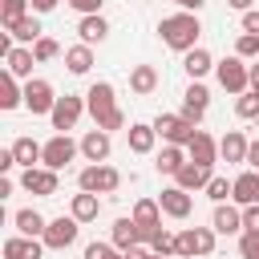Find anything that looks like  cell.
Wrapping results in <instances>:
<instances>
[{
	"label": "cell",
	"instance_id": "1",
	"mask_svg": "<svg viewBox=\"0 0 259 259\" xmlns=\"http://www.w3.org/2000/svg\"><path fill=\"white\" fill-rule=\"evenodd\" d=\"M158 36H162V45H166V49H174V53H190V49H198L202 24H198V16H194V12H174V16H162Z\"/></svg>",
	"mask_w": 259,
	"mask_h": 259
},
{
	"label": "cell",
	"instance_id": "2",
	"mask_svg": "<svg viewBox=\"0 0 259 259\" xmlns=\"http://www.w3.org/2000/svg\"><path fill=\"white\" fill-rule=\"evenodd\" d=\"M85 105H89L97 130H109V134L113 130H125V113L117 109V97H113V85L109 81H93L89 93H85Z\"/></svg>",
	"mask_w": 259,
	"mask_h": 259
},
{
	"label": "cell",
	"instance_id": "3",
	"mask_svg": "<svg viewBox=\"0 0 259 259\" xmlns=\"http://www.w3.org/2000/svg\"><path fill=\"white\" fill-rule=\"evenodd\" d=\"M214 227H186V231H178L174 235V255H182V259H206V255H214Z\"/></svg>",
	"mask_w": 259,
	"mask_h": 259
},
{
	"label": "cell",
	"instance_id": "4",
	"mask_svg": "<svg viewBox=\"0 0 259 259\" xmlns=\"http://www.w3.org/2000/svg\"><path fill=\"white\" fill-rule=\"evenodd\" d=\"M77 186L89 190V194H113L121 186V170L109 166V162H89L81 174H77Z\"/></svg>",
	"mask_w": 259,
	"mask_h": 259
},
{
	"label": "cell",
	"instance_id": "5",
	"mask_svg": "<svg viewBox=\"0 0 259 259\" xmlns=\"http://www.w3.org/2000/svg\"><path fill=\"white\" fill-rule=\"evenodd\" d=\"M154 130H158L162 142H174V146H190V138L198 134V125L190 117H182V113H158L154 117Z\"/></svg>",
	"mask_w": 259,
	"mask_h": 259
},
{
	"label": "cell",
	"instance_id": "6",
	"mask_svg": "<svg viewBox=\"0 0 259 259\" xmlns=\"http://www.w3.org/2000/svg\"><path fill=\"white\" fill-rule=\"evenodd\" d=\"M214 73H219V85H223L227 93H235V97L251 89V65H243V57H227V61H219Z\"/></svg>",
	"mask_w": 259,
	"mask_h": 259
},
{
	"label": "cell",
	"instance_id": "7",
	"mask_svg": "<svg viewBox=\"0 0 259 259\" xmlns=\"http://www.w3.org/2000/svg\"><path fill=\"white\" fill-rule=\"evenodd\" d=\"M77 150H81V142H73L69 134H53V138L45 142V158H40V166H49V170H65V166L77 158Z\"/></svg>",
	"mask_w": 259,
	"mask_h": 259
},
{
	"label": "cell",
	"instance_id": "8",
	"mask_svg": "<svg viewBox=\"0 0 259 259\" xmlns=\"http://www.w3.org/2000/svg\"><path fill=\"white\" fill-rule=\"evenodd\" d=\"M77 231H81V223L73 219V214H61V219H49V227H45V247L49 251H65V247H73L77 243Z\"/></svg>",
	"mask_w": 259,
	"mask_h": 259
},
{
	"label": "cell",
	"instance_id": "9",
	"mask_svg": "<svg viewBox=\"0 0 259 259\" xmlns=\"http://www.w3.org/2000/svg\"><path fill=\"white\" fill-rule=\"evenodd\" d=\"M53 105H57L53 85H49L45 77H28V81H24V109H28V113H53Z\"/></svg>",
	"mask_w": 259,
	"mask_h": 259
},
{
	"label": "cell",
	"instance_id": "10",
	"mask_svg": "<svg viewBox=\"0 0 259 259\" xmlns=\"http://www.w3.org/2000/svg\"><path fill=\"white\" fill-rule=\"evenodd\" d=\"M89 105L81 101V97H73V93H65V97H57V105H53V130L57 134H65V130H73L77 121H81V113H85Z\"/></svg>",
	"mask_w": 259,
	"mask_h": 259
},
{
	"label": "cell",
	"instance_id": "11",
	"mask_svg": "<svg viewBox=\"0 0 259 259\" xmlns=\"http://www.w3.org/2000/svg\"><path fill=\"white\" fill-rule=\"evenodd\" d=\"M20 186H24L28 194L49 198V194H57V170H49V166H28V170L20 174Z\"/></svg>",
	"mask_w": 259,
	"mask_h": 259
},
{
	"label": "cell",
	"instance_id": "12",
	"mask_svg": "<svg viewBox=\"0 0 259 259\" xmlns=\"http://www.w3.org/2000/svg\"><path fill=\"white\" fill-rule=\"evenodd\" d=\"M158 202H162V214H170V219H190V210H194L190 190H182L178 182H174V186H166V190L158 194Z\"/></svg>",
	"mask_w": 259,
	"mask_h": 259
},
{
	"label": "cell",
	"instance_id": "13",
	"mask_svg": "<svg viewBox=\"0 0 259 259\" xmlns=\"http://www.w3.org/2000/svg\"><path fill=\"white\" fill-rule=\"evenodd\" d=\"M134 223L142 227V243H150V235L162 227V202L158 198H138L134 202Z\"/></svg>",
	"mask_w": 259,
	"mask_h": 259
},
{
	"label": "cell",
	"instance_id": "14",
	"mask_svg": "<svg viewBox=\"0 0 259 259\" xmlns=\"http://www.w3.org/2000/svg\"><path fill=\"white\" fill-rule=\"evenodd\" d=\"M206 105H210V93H206V85L202 81H190L186 85V93H182V117H190L194 125L206 117Z\"/></svg>",
	"mask_w": 259,
	"mask_h": 259
},
{
	"label": "cell",
	"instance_id": "15",
	"mask_svg": "<svg viewBox=\"0 0 259 259\" xmlns=\"http://www.w3.org/2000/svg\"><path fill=\"white\" fill-rule=\"evenodd\" d=\"M210 227L219 235H239L243 231V206H231V202H214V219Z\"/></svg>",
	"mask_w": 259,
	"mask_h": 259
},
{
	"label": "cell",
	"instance_id": "16",
	"mask_svg": "<svg viewBox=\"0 0 259 259\" xmlns=\"http://www.w3.org/2000/svg\"><path fill=\"white\" fill-rule=\"evenodd\" d=\"M109 150H113L109 130H89V134L81 138V154H85V162H105Z\"/></svg>",
	"mask_w": 259,
	"mask_h": 259
},
{
	"label": "cell",
	"instance_id": "17",
	"mask_svg": "<svg viewBox=\"0 0 259 259\" xmlns=\"http://www.w3.org/2000/svg\"><path fill=\"white\" fill-rule=\"evenodd\" d=\"M247 150H251V142L243 138V130H227L219 138V158L223 162H247Z\"/></svg>",
	"mask_w": 259,
	"mask_h": 259
},
{
	"label": "cell",
	"instance_id": "18",
	"mask_svg": "<svg viewBox=\"0 0 259 259\" xmlns=\"http://www.w3.org/2000/svg\"><path fill=\"white\" fill-rule=\"evenodd\" d=\"M186 154H190V162H202V166H214L219 162V142L206 134V130H198L194 138H190V146H186Z\"/></svg>",
	"mask_w": 259,
	"mask_h": 259
},
{
	"label": "cell",
	"instance_id": "19",
	"mask_svg": "<svg viewBox=\"0 0 259 259\" xmlns=\"http://www.w3.org/2000/svg\"><path fill=\"white\" fill-rule=\"evenodd\" d=\"M45 239H28V235H12L4 239V259H40Z\"/></svg>",
	"mask_w": 259,
	"mask_h": 259
},
{
	"label": "cell",
	"instance_id": "20",
	"mask_svg": "<svg viewBox=\"0 0 259 259\" xmlns=\"http://www.w3.org/2000/svg\"><path fill=\"white\" fill-rule=\"evenodd\" d=\"M125 142H130V150H134V154H150V150H154V142H158L154 121H134V125L125 130Z\"/></svg>",
	"mask_w": 259,
	"mask_h": 259
},
{
	"label": "cell",
	"instance_id": "21",
	"mask_svg": "<svg viewBox=\"0 0 259 259\" xmlns=\"http://www.w3.org/2000/svg\"><path fill=\"white\" fill-rule=\"evenodd\" d=\"M210 178H214V174H210V166H202V162H186V166L174 174V182H178L182 190H206Z\"/></svg>",
	"mask_w": 259,
	"mask_h": 259
},
{
	"label": "cell",
	"instance_id": "22",
	"mask_svg": "<svg viewBox=\"0 0 259 259\" xmlns=\"http://www.w3.org/2000/svg\"><path fill=\"white\" fill-rule=\"evenodd\" d=\"M77 36H81V45H101V40L109 36V24H105V16H101V12H93V16H81V20H77Z\"/></svg>",
	"mask_w": 259,
	"mask_h": 259
},
{
	"label": "cell",
	"instance_id": "23",
	"mask_svg": "<svg viewBox=\"0 0 259 259\" xmlns=\"http://www.w3.org/2000/svg\"><path fill=\"white\" fill-rule=\"evenodd\" d=\"M231 202H235V206H251V202H259V170H247V174L235 178V194H231Z\"/></svg>",
	"mask_w": 259,
	"mask_h": 259
},
{
	"label": "cell",
	"instance_id": "24",
	"mask_svg": "<svg viewBox=\"0 0 259 259\" xmlns=\"http://www.w3.org/2000/svg\"><path fill=\"white\" fill-rule=\"evenodd\" d=\"M214 65H219V61H214L202 45H198V49H190V53H186V61H182V69H186V77H190V81H202Z\"/></svg>",
	"mask_w": 259,
	"mask_h": 259
},
{
	"label": "cell",
	"instance_id": "25",
	"mask_svg": "<svg viewBox=\"0 0 259 259\" xmlns=\"http://www.w3.org/2000/svg\"><path fill=\"white\" fill-rule=\"evenodd\" d=\"M186 162H190V154H186V146H174V142H166L154 166H158V174H178V170H182Z\"/></svg>",
	"mask_w": 259,
	"mask_h": 259
},
{
	"label": "cell",
	"instance_id": "26",
	"mask_svg": "<svg viewBox=\"0 0 259 259\" xmlns=\"http://www.w3.org/2000/svg\"><path fill=\"white\" fill-rule=\"evenodd\" d=\"M69 214H73L77 223H93V219L101 214V198H97V194H89V190H81V194H73Z\"/></svg>",
	"mask_w": 259,
	"mask_h": 259
},
{
	"label": "cell",
	"instance_id": "27",
	"mask_svg": "<svg viewBox=\"0 0 259 259\" xmlns=\"http://www.w3.org/2000/svg\"><path fill=\"white\" fill-rule=\"evenodd\" d=\"M142 243V227L134 223V214H125V219H117L113 223V247H121V251H130V247H138Z\"/></svg>",
	"mask_w": 259,
	"mask_h": 259
},
{
	"label": "cell",
	"instance_id": "28",
	"mask_svg": "<svg viewBox=\"0 0 259 259\" xmlns=\"http://www.w3.org/2000/svg\"><path fill=\"white\" fill-rule=\"evenodd\" d=\"M4 61H8V73H12V77H24V81H28V77H32V65H36V53L24 49V45H16Z\"/></svg>",
	"mask_w": 259,
	"mask_h": 259
},
{
	"label": "cell",
	"instance_id": "29",
	"mask_svg": "<svg viewBox=\"0 0 259 259\" xmlns=\"http://www.w3.org/2000/svg\"><path fill=\"white\" fill-rule=\"evenodd\" d=\"M65 69H69L73 77H85V73L93 69V49H89V45H73V49H65Z\"/></svg>",
	"mask_w": 259,
	"mask_h": 259
},
{
	"label": "cell",
	"instance_id": "30",
	"mask_svg": "<svg viewBox=\"0 0 259 259\" xmlns=\"http://www.w3.org/2000/svg\"><path fill=\"white\" fill-rule=\"evenodd\" d=\"M12 223H16V231H20V235H28V239H40V235H45V227H49V223H45V214H40V210H32V206L16 210V219H12Z\"/></svg>",
	"mask_w": 259,
	"mask_h": 259
},
{
	"label": "cell",
	"instance_id": "31",
	"mask_svg": "<svg viewBox=\"0 0 259 259\" xmlns=\"http://www.w3.org/2000/svg\"><path fill=\"white\" fill-rule=\"evenodd\" d=\"M130 89L142 93V97L154 93V89H158V69H154V65H134V69H130Z\"/></svg>",
	"mask_w": 259,
	"mask_h": 259
},
{
	"label": "cell",
	"instance_id": "32",
	"mask_svg": "<svg viewBox=\"0 0 259 259\" xmlns=\"http://www.w3.org/2000/svg\"><path fill=\"white\" fill-rule=\"evenodd\" d=\"M8 32H12V40H20V45H36V40L45 36V28H40V20H36L32 12H28L24 20H16V24L8 28Z\"/></svg>",
	"mask_w": 259,
	"mask_h": 259
},
{
	"label": "cell",
	"instance_id": "33",
	"mask_svg": "<svg viewBox=\"0 0 259 259\" xmlns=\"http://www.w3.org/2000/svg\"><path fill=\"white\" fill-rule=\"evenodd\" d=\"M16 105H24V85H16V77L4 69V77H0V109H16Z\"/></svg>",
	"mask_w": 259,
	"mask_h": 259
},
{
	"label": "cell",
	"instance_id": "34",
	"mask_svg": "<svg viewBox=\"0 0 259 259\" xmlns=\"http://www.w3.org/2000/svg\"><path fill=\"white\" fill-rule=\"evenodd\" d=\"M12 154H16V162L28 170V166H36V162L45 158V146L32 142V138H16V142H12Z\"/></svg>",
	"mask_w": 259,
	"mask_h": 259
},
{
	"label": "cell",
	"instance_id": "35",
	"mask_svg": "<svg viewBox=\"0 0 259 259\" xmlns=\"http://www.w3.org/2000/svg\"><path fill=\"white\" fill-rule=\"evenodd\" d=\"M28 8H32V0H0V24H4V28H12L16 20H24V16H28Z\"/></svg>",
	"mask_w": 259,
	"mask_h": 259
},
{
	"label": "cell",
	"instance_id": "36",
	"mask_svg": "<svg viewBox=\"0 0 259 259\" xmlns=\"http://www.w3.org/2000/svg\"><path fill=\"white\" fill-rule=\"evenodd\" d=\"M231 194H235V182H227L223 174H214V178L206 182V198H210V202H227Z\"/></svg>",
	"mask_w": 259,
	"mask_h": 259
},
{
	"label": "cell",
	"instance_id": "37",
	"mask_svg": "<svg viewBox=\"0 0 259 259\" xmlns=\"http://www.w3.org/2000/svg\"><path fill=\"white\" fill-rule=\"evenodd\" d=\"M150 251H158V255H174V235L166 231V227H158L154 235H150V243H146Z\"/></svg>",
	"mask_w": 259,
	"mask_h": 259
},
{
	"label": "cell",
	"instance_id": "38",
	"mask_svg": "<svg viewBox=\"0 0 259 259\" xmlns=\"http://www.w3.org/2000/svg\"><path fill=\"white\" fill-rule=\"evenodd\" d=\"M235 113H239V117H259V93H255V89L239 93V101H235Z\"/></svg>",
	"mask_w": 259,
	"mask_h": 259
},
{
	"label": "cell",
	"instance_id": "39",
	"mask_svg": "<svg viewBox=\"0 0 259 259\" xmlns=\"http://www.w3.org/2000/svg\"><path fill=\"white\" fill-rule=\"evenodd\" d=\"M235 57H259V32H239V40H235Z\"/></svg>",
	"mask_w": 259,
	"mask_h": 259
},
{
	"label": "cell",
	"instance_id": "40",
	"mask_svg": "<svg viewBox=\"0 0 259 259\" xmlns=\"http://www.w3.org/2000/svg\"><path fill=\"white\" fill-rule=\"evenodd\" d=\"M85 259H125V251L113 247V243H89L85 247Z\"/></svg>",
	"mask_w": 259,
	"mask_h": 259
},
{
	"label": "cell",
	"instance_id": "41",
	"mask_svg": "<svg viewBox=\"0 0 259 259\" xmlns=\"http://www.w3.org/2000/svg\"><path fill=\"white\" fill-rule=\"evenodd\" d=\"M239 255L243 259H259V235L255 231H243L239 235Z\"/></svg>",
	"mask_w": 259,
	"mask_h": 259
},
{
	"label": "cell",
	"instance_id": "42",
	"mask_svg": "<svg viewBox=\"0 0 259 259\" xmlns=\"http://www.w3.org/2000/svg\"><path fill=\"white\" fill-rule=\"evenodd\" d=\"M32 53H36V61H53V57L61 53V45H57L53 36H40V40L32 45Z\"/></svg>",
	"mask_w": 259,
	"mask_h": 259
},
{
	"label": "cell",
	"instance_id": "43",
	"mask_svg": "<svg viewBox=\"0 0 259 259\" xmlns=\"http://www.w3.org/2000/svg\"><path fill=\"white\" fill-rule=\"evenodd\" d=\"M73 12H81V16H93V12H101V4L105 0H65Z\"/></svg>",
	"mask_w": 259,
	"mask_h": 259
},
{
	"label": "cell",
	"instance_id": "44",
	"mask_svg": "<svg viewBox=\"0 0 259 259\" xmlns=\"http://www.w3.org/2000/svg\"><path fill=\"white\" fill-rule=\"evenodd\" d=\"M243 231H255V235H259V202L243 206Z\"/></svg>",
	"mask_w": 259,
	"mask_h": 259
},
{
	"label": "cell",
	"instance_id": "45",
	"mask_svg": "<svg viewBox=\"0 0 259 259\" xmlns=\"http://www.w3.org/2000/svg\"><path fill=\"white\" fill-rule=\"evenodd\" d=\"M243 32H259V8H247L243 12Z\"/></svg>",
	"mask_w": 259,
	"mask_h": 259
},
{
	"label": "cell",
	"instance_id": "46",
	"mask_svg": "<svg viewBox=\"0 0 259 259\" xmlns=\"http://www.w3.org/2000/svg\"><path fill=\"white\" fill-rule=\"evenodd\" d=\"M12 166H20V162H16V154H12V146H8V150H0V174H8Z\"/></svg>",
	"mask_w": 259,
	"mask_h": 259
},
{
	"label": "cell",
	"instance_id": "47",
	"mask_svg": "<svg viewBox=\"0 0 259 259\" xmlns=\"http://www.w3.org/2000/svg\"><path fill=\"white\" fill-rule=\"evenodd\" d=\"M125 259H150V247H146V243H138V247H130V251H125Z\"/></svg>",
	"mask_w": 259,
	"mask_h": 259
},
{
	"label": "cell",
	"instance_id": "48",
	"mask_svg": "<svg viewBox=\"0 0 259 259\" xmlns=\"http://www.w3.org/2000/svg\"><path fill=\"white\" fill-rule=\"evenodd\" d=\"M61 0H32V12H53Z\"/></svg>",
	"mask_w": 259,
	"mask_h": 259
},
{
	"label": "cell",
	"instance_id": "49",
	"mask_svg": "<svg viewBox=\"0 0 259 259\" xmlns=\"http://www.w3.org/2000/svg\"><path fill=\"white\" fill-rule=\"evenodd\" d=\"M174 4H178V8H182V12H198V8H202V4H206V0H174Z\"/></svg>",
	"mask_w": 259,
	"mask_h": 259
},
{
	"label": "cell",
	"instance_id": "50",
	"mask_svg": "<svg viewBox=\"0 0 259 259\" xmlns=\"http://www.w3.org/2000/svg\"><path fill=\"white\" fill-rule=\"evenodd\" d=\"M247 162H251V170H259V142H251V150H247Z\"/></svg>",
	"mask_w": 259,
	"mask_h": 259
},
{
	"label": "cell",
	"instance_id": "51",
	"mask_svg": "<svg viewBox=\"0 0 259 259\" xmlns=\"http://www.w3.org/2000/svg\"><path fill=\"white\" fill-rule=\"evenodd\" d=\"M255 0H227V8H235V12H247Z\"/></svg>",
	"mask_w": 259,
	"mask_h": 259
},
{
	"label": "cell",
	"instance_id": "52",
	"mask_svg": "<svg viewBox=\"0 0 259 259\" xmlns=\"http://www.w3.org/2000/svg\"><path fill=\"white\" fill-rule=\"evenodd\" d=\"M8 194H12V178L4 174V178H0V198H8Z\"/></svg>",
	"mask_w": 259,
	"mask_h": 259
},
{
	"label": "cell",
	"instance_id": "53",
	"mask_svg": "<svg viewBox=\"0 0 259 259\" xmlns=\"http://www.w3.org/2000/svg\"><path fill=\"white\" fill-rule=\"evenodd\" d=\"M251 89H259V65H251Z\"/></svg>",
	"mask_w": 259,
	"mask_h": 259
},
{
	"label": "cell",
	"instance_id": "54",
	"mask_svg": "<svg viewBox=\"0 0 259 259\" xmlns=\"http://www.w3.org/2000/svg\"><path fill=\"white\" fill-rule=\"evenodd\" d=\"M150 259H170V255H158V251H150Z\"/></svg>",
	"mask_w": 259,
	"mask_h": 259
},
{
	"label": "cell",
	"instance_id": "55",
	"mask_svg": "<svg viewBox=\"0 0 259 259\" xmlns=\"http://www.w3.org/2000/svg\"><path fill=\"white\" fill-rule=\"evenodd\" d=\"M255 130H259V117H255Z\"/></svg>",
	"mask_w": 259,
	"mask_h": 259
}]
</instances>
